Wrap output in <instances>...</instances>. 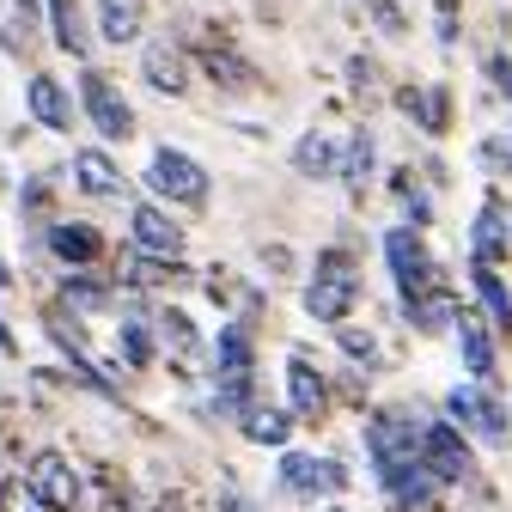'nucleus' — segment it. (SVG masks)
Listing matches in <instances>:
<instances>
[{
  "instance_id": "1",
  "label": "nucleus",
  "mask_w": 512,
  "mask_h": 512,
  "mask_svg": "<svg viewBox=\"0 0 512 512\" xmlns=\"http://www.w3.org/2000/svg\"><path fill=\"white\" fill-rule=\"evenodd\" d=\"M366 458H372V476H397L409 464H421V421L403 415V409H378L366 421Z\"/></svg>"
},
{
  "instance_id": "2",
  "label": "nucleus",
  "mask_w": 512,
  "mask_h": 512,
  "mask_svg": "<svg viewBox=\"0 0 512 512\" xmlns=\"http://www.w3.org/2000/svg\"><path fill=\"white\" fill-rule=\"evenodd\" d=\"M25 482H31V494H37L49 512H80V506H86V476H80L74 458H61V452H37V458L25 464Z\"/></svg>"
},
{
  "instance_id": "3",
  "label": "nucleus",
  "mask_w": 512,
  "mask_h": 512,
  "mask_svg": "<svg viewBox=\"0 0 512 512\" xmlns=\"http://www.w3.org/2000/svg\"><path fill=\"white\" fill-rule=\"evenodd\" d=\"M147 189L165 196V202H177V208H202L208 202V171L177 147H159L153 165H147Z\"/></svg>"
},
{
  "instance_id": "4",
  "label": "nucleus",
  "mask_w": 512,
  "mask_h": 512,
  "mask_svg": "<svg viewBox=\"0 0 512 512\" xmlns=\"http://www.w3.org/2000/svg\"><path fill=\"white\" fill-rule=\"evenodd\" d=\"M275 476H281V494H293V500H336L348 488V470L317 452H281Z\"/></svg>"
},
{
  "instance_id": "5",
  "label": "nucleus",
  "mask_w": 512,
  "mask_h": 512,
  "mask_svg": "<svg viewBox=\"0 0 512 512\" xmlns=\"http://www.w3.org/2000/svg\"><path fill=\"white\" fill-rule=\"evenodd\" d=\"M421 464H427V476L445 488V482H464L470 470H476V458H470V439L452 427V421H421Z\"/></svg>"
},
{
  "instance_id": "6",
  "label": "nucleus",
  "mask_w": 512,
  "mask_h": 512,
  "mask_svg": "<svg viewBox=\"0 0 512 512\" xmlns=\"http://www.w3.org/2000/svg\"><path fill=\"white\" fill-rule=\"evenodd\" d=\"M445 415H452L458 433H476L482 445H506V409L488 391H476V384H458V391L445 397Z\"/></svg>"
},
{
  "instance_id": "7",
  "label": "nucleus",
  "mask_w": 512,
  "mask_h": 512,
  "mask_svg": "<svg viewBox=\"0 0 512 512\" xmlns=\"http://www.w3.org/2000/svg\"><path fill=\"white\" fill-rule=\"evenodd\" d=\"M80 92H86V116H92V128L104 141H128V135H135V110H128V98L110 86V74H86Z\"/></svg>"
},
{
  "instance_id": "8",
  "label": "nucleus",
  "mask_w": 512,
  "mask_h": 512,
  "mask_svg": "<svg viewBox=\"0 0 512 512\" xmlns=\"http://www.w3.org/2000/svg\"><path fill=\"white\" fill-rule=\"evenodd\" d=\"M250 372H256V342L244 317H232V324H220V342H214V384L232 391V384H250Z\"/></svg>"
},
{
  "instance_id": "9",
  "label": "nucleus",
  "mask_w": 512,
  "mask_h": 512,
  "mask_svg": "<svg viewBox=\"0 0 512 512\" xmlns=\"http://www.w3.org/2000/svg\"><path fill=\"white\" fill-rule=\"evenodd\" d=\"M287 415L293 421H324L330 415V378L317 372L305 354L287 360Z\"/></svg>"
},
{
  "instance_id": "10",
  "label": "nucleus",
  "mask_w": 512,
  "mask_h": 512,
  "mask_svg": "<svg viewBox=\"0 0 512 512\" xmlns=\"http://www.w3.org/2000/svg\"><path fill=\"white\" fill-rule=\"evenodd\" d=\"M354 293H360V281L342 269V256H330V275H317L305 287V311L317 317V324H342L348 305H354Z\"/></svg>"
},
{
  "instance_id": "11",
  "label": "nucleus",
  "mask_w": 512,
  "mask_h": 512,
  "mask_svg": "<svg viewBox=\"0 0 512 512\" xmlns=\"http://www.w3.org/2000/svg\"><path fill=\"white\" fill-rule=\"evenodd\" d=\"M384 256H391V275L403 287V305L433 287V256L415 244V232H391V238H384Z\"/></svg>"
},
{
  "instance_id": "12",
  "label": "nucleus",
  "mask_w": 512,
  "mask_h": 512,
  "mask_svg": "<svg viewBox=\"0 0 512 512\" xmlns=\"http://www.w3.org/2000/svg\"><path fill=\"white\" fill-rule=\"evenodd\" d=\"M128 238H135L147 256H159V263H177L183 256V226H171V214H159L153 202H141L128 214Z\"/></svg>"
},
{
  "instance_id": "13",
  "label": "nucleus",
  "mask_w": 512,
  "mask_h": 512,
  "mask_svg": "<svg viewBox=\"0 0 512 512\" xmlns=\"http://www.w3.org/2000/svg\"><path fill=\"white\" fill-rule=\"evenodd\" d=\"M141 80H147L153 92H171V98L189 86V61H183V49H177L171 37H159V43L141 49Z\"/></svg>"
},
{
  "instance_id": "14",
  "label": "nucleus",
  "mask_w": 512,
  "mask_h": 512,
  "mask_svg": "<svg viewBox=\"0 0 512 512\" xmlns=\"http://www.w3.org/2000/svg\"><path fill=\"white\" fill-rule=\"evenodd\" d=\"M378 488H384V500H391V512H427L439 500V482L427 476V464H409L397 476H384Z\"/></svg>"
},
{
  "instance_id": "15",
  "label": "nucleus",
  "mask_w": 512,
  "mask_h": 512,
  "mask_svg": "<svg viewBox=\"0 0 512 512\" xmlns=\"http://www.w3.org/2000/svg\"><path fill=\"white\" fill-rule=\"evenodd\" d=\"M25 110H31L43 128H55V135H68V128H74V104H68V92H61V80H49V74H31Z\"/></svg>"
},
{
  "instance_id": "16",
  "label": "nucleus",
  "mask_w": 512,
  "mask_h": 512,
  "mask_svg": "<svg viewBox=\"0 0 512 512\" xmlns=\"http://www.w3.org/2000/svg\"><path fill=\"white\" fill-rule=\"evenodd\" d=\"M49 250L61 256V263H80L86 269V263H98V256H104V238L86 220H55L49 226Z\"/></svg>"
},
{
  "instance_id": "17",
  "label": "nucleus",
  "mask_w": 512,
  "mask_h": 512,
  "mask_svg": "<svg viewBox=\"0 0 512 512\" xmlns=\"http://www.w3.org/2000/svg\"><path fill=\"white\" fill-rule=\"evenodd\" d=\"M74 183L86 189V196H116V189H122V171H116V159H110L104 147H80V153H74Z\"/></svg>"
},
{
  "instance_id": "18",
  "label": "nucleus",
  "mask_w": 512,
  "mask_h": 512,
  "mask_svg": "<svg viewBox=\"0 0 512 512\" xmlns=\"http://www.w3.org/2000/svg\"><path fill=\"white\" fill-rule=\"evenodd\" d=\"M458 354H464V366H470L476 384L494 378V336L476 324V317H458Z\"/></svg>"
},
{
  "instance_id": "19",
  "label": "nucleus",
  "mask_w": 512,
  "mask_h": 512,
  "mask_svg": "<svg viewBox=\"0 0 512 512\" xmlns=\"http://www.w3.org/2000/svg\"><path fill=\"white\" fill-rule=\"evenodd\" d=\"M98 31H104V43H135L141 37V0H98Z\"/></svg>"
},
{
  "instance_id": "20",
  "label": "nucleus",
  "mask_w": 512,
  "mask_h": 512,
  "mask_svg": "<svg viewBox=\"0 0 512 512\" xmlns=\"http://www.w3.org/2000/svg\"><path fill=\"white\" fill-rule=\"evenodd\" d=\"M244 439H250V445H275V452H281V445L293 439V415H287V409L250 403V415H244Z\"/></svg>"
},
{
  "instance_id": "21",
  "label": "nucleus",
  "mask_w": 512,
  "mask_h": 512,
  "mask_svg": "<svg viewBox=\"0 0 512 512\" xmlns=\"http://www.w3.org/2000/svg\"><path fill=\"white\" fill-rule=\"evenodd\" d=\"M403 311H409V324H421V330H445V324H458V317H464L458 299H452V293H439V287H427V293L409 299Z\"/></svg>"
},
{
  "instance_id": "22",
  "label": "nucleus",
  "mask_w": 512,
  "mask_h": 512,
  "mask_svg": "<svg viewBox=\"0 0 512 512\" xmlns=\"http://www.w3.org/2000/svg\"><path fill=\"white\" fill-rule=\"evenodd\" d=\"M293 165H299V177H330V171L342 165V153H336L330 135H305V141L293 147Z\"/></svg>"
},
{
  "instance_id": "23",
  "label": "nucleus",
  "mask_w": 512,
  "mask_h": 512,
  "mask_svg": "<svg viewBox=\"0 0 512 512\" xmlns=\"http://www.w3.org/2000/svg\"><path fill=\"white\" fill-rule=\"evenodd\" d=\"M476 293H482V305H488V317H494V330L512 336V293L500 287V275H494L488 263H476Z\"/></svg>"
},
{
  "instance_id": "24",
  "label": "nucleus",
  "mask_w": 512,
  "mask_h": 512,
  "mask_svg": "<svg viewBox=\"0 0 512 512\" xmlns=\"http://www.w3.org/2000/svg\"><path fill=\"white\" fill-rule=\"evenodd\" d=\"M49 25H55V43L68 55H86V31H80V0H49Z\"/></svg>"
},
{
  "instance_id": "25",
  "label": "nucleus",
  "mask_w": 512,
  "mask_h": 512,
  "mask_svg": "<svg viewBox=\"0 0 512 512\" xmlns=\"http://www.w3.org/2000/svg\"><path fill=\"white\" fill-rule=\"evenodd\" d=\"M500 244H506V226H500V202H488V208H482V220H476V263H488V269H494Z\"/></svg>"
},
{
  "instance_id": "26",
  "label": "nucleus",
  "mask_w": 512,
  "mask_h": 512,
  "mask_svg": "<svg viewBox=\"0 0 512 512\" xmlns=\"http://www.w3.org/2000/svg\"><path fill=\"white\" fill-rule=\"evenodd\" d=\"M116 348H122V360H128V366H147V360H153V336H147L141 317H128V324L116 330Z\"/></svg>"
},
{
  "instance_id": "27",
  "label": "nucleus",
  "mask_w": 512,
  "mask_h": 512,
  "mask_svg": "<svg viewBox=\"0 0 512 512\" xmlns=\"http://www.w3.org/2000/svg\"><path fill=\"white\" fill-rule=\"evenodd\" d=\"M159 336H165L171 354H196V348H202V342H196V324H189L183 311H159Z\"/></svg>"
},
{
  "instance_id": "28",
  "label": "nucleus",
  "mask_w": 512,
  "mask_h": 512,
  "mask_svg": "<svg viewBox=\"0 0 512 512\" xmlns=\"http://www.w3.org/2000/svg\"><path fill=\"white\" fill-rule=\"evenodd\" d=\"M0 512H49V506L31 494L25 476H7V482H0Z\"/></svg>"
},
{
  "instance_id": "29",
  "label": "nucleus",
  "mask_w": 512,
  "mask_h": 512,
  "mask_svg": "<svg viewBox=\"0 0 512 512\" xmlns=\"http://www.w3.org/2000/svg\"><path fill=\"white\" fill-rule=\"evenodd\" d=\"M61 299H68V305H80V311H98L110 293H104V287H92L86 275H68V281H61Z\"/></svg>"
},
{
  "instance_id": "30",
  "label": "nucleus",
  "mask_w": 512,
  "mask_h": 512,
  "mask_svg": "<svg viewBox=\"0 0 512 512\" xmlns=\"http://www.w3.org/2000/svg\"><path fill=\"white\" fill-rule=\"evenodd\" d=\"M372 177V135H354L348 147V183H366Z\"/></svg>"
},
{
  "instance_id": "31",
  "label": "nucleus",
  "mask_w": 512,
  "mask_h": 512,
  "mask_svg": "<svg viewBox=\"0 0 512 512\" xmlns=\"http://www.w3.org/2000/svg\"><path fill=\"white\" fill-rule=\"evenodd\" d=\"M342 354H348V360H360V366H372V360H378V342H372V336H360V330H342Z\"/></svg>"
},
{
  "instance_id": "32",
  "label": "nucleus",
  "mask_w": 512,
  "mask_h": 512,
  "mask_svg": "<svg viewBox=\"0 0 512 512\" xmlns=\"http://www.w3.org/2000/svg\"><path fill=\"white\" fill-rule=\"evenodd\" d=\"M37 7H43V0H19V13H25V19H37Z\"/></svg>"
},
{
  "instance_id": "33",
  "label": "nucleus",
  "mask_w": 512,
  "mask_h": 512,
  "mask_svg": "<svg viewBox=\"0 0 512 512\" xmlns=\"http://www.w3.org/2000/svg\"><path fill=\"white\" fill-rule=\"evenodd\" d=\"M7 281H13V275H7V263H0V287H7Z\"/></svg>"
},
{
  "instance_id": "34",
  "label": "nucleus",
  "mask_w": 512,
  "mask_h": 512,
  "mask_svg": "<svg viewBox=\"0 0 512 512\" xmlns=\"http://www.w3.org/2000/svg\"><path fill=\"white\" fill-rule=\"evenodd\" d=\"M0 348H13V336H7V330H0Z\"/></svg>"
},
{
  "instance_id": "35",
  "label": "nucleus",
  "mask_w": 512,
  "mask_h": 512,
  "mask_svg": "<svg viewBox=\"0 0 512 512\" xmlns=\"http://www.w3.org/2000/svg\"><path fill=\"white\" fill-rule=\"evenodd\" d=\"M330 512H348V506H330Z\"/></svg>"
}]
</instances>
